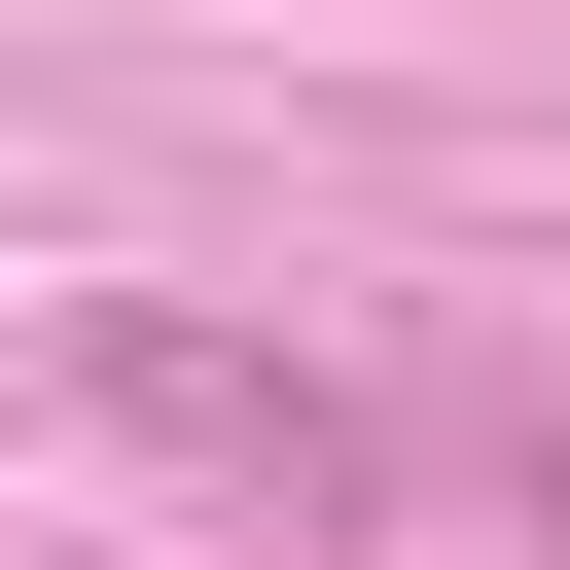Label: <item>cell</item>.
I'll return each mask as SVG.
<instances>
[{
	"instance_id": "cell-1",
	"label": "cell",
	"mask_w": 570,
	"mask_h": 570,
	"mask_svg": "<svg viewBox=\"0 0 570 570\" xmlns=\"http://www.w3.org/2000/svg\"><path fill=\"white\" fill-rule=\"evenodd\" d=\"M71 392L178 463V499H249V534H392V428L321 392V356H249V321H178V285H107L71 321Z\"/></svg>"
}]
</instances>
